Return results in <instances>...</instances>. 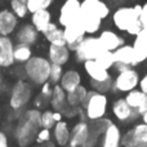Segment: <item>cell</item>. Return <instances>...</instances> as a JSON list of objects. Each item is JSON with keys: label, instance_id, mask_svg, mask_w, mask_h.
Wrapping results in <instances>:
<instances>
[{"label": "cell", "instance_id": "6da1fadb", "mask_svg": "<svg viewBox=\"0 0 147 147\" xmlns=\"http://www.w3.org/2000/svg\"><path fill=\"white\" fill-rule=\"evenodd\" d=\"M41 128V112L39 109H30L20 116L18 124L14 128V138L21 147H28L36 140Z\"/></svg>", "mask_w": 147, "mask_h": 147}, {"label": "cell", "instance_id": "7a4b0ae2", "mask_svg": "<svg viewBox=\"0 0 147 147\" xmlns=\"http://www.w3.org/2000/svg\"><path fill=\"white\" fill-rule=\"evenodd\" d=\"M140 10L141 4H134L133 7L123 5V7L116 8L112 13V23L115 28L120 32L136 36L142 28V25L138 18Z\"/></svg>", "mask_w": 147, "mask_h": 147}, {"label": "cell", "instance_id": "3957f363", "mask_svg": "<svg viewBox=\"0 0 147 147\" xmlns=\"http://www.w3.org/2000/svg\"><path fill=\"white\" fill-rule=\"evenodd\" d=\"M107 109H109V98L106 94L96 90H88V94L81 105L85 119H88L89 121L103 119L107 114Z\"/></svg>", "mask_w": 147, "mask_h": 147}, {"label": "cell", "instance_id": "277c9868", "mask_svg": "<svg viewBox=\"0 0 147 147\" xmlns=\"http://www.w3.org/2000/svg\"><path fill=\"white\" fill-rule=\"evenodd\" d=\"M51 62L48 58L41 56L31 57L25 65H23V71L25 76L30 83L34 85H43L44 83L49 80V72H51Z\"/></svg>", "mask_w": 147, "mask_h": 147}, {"label": "cell", "instance_id": "5b68a950", "mask_svg": "<svg viewBox=\"0 0 147 147\" xmlns=\"http://www.w3.org/2000/svg\"><path fill=\"white\" fill-rule=\"evenodd\" d=\"M141 76L134 67H128V69L119 71L112 80V90L115 93H125L138 88L140 85Z\"/></svg>", "mask_w": 147, "mask_h": 147}, {"label": "cell", "instance_id": "8992f818", "mask_svg": "<svg viewBox=\"0 0 147 147\" xmlns=\"http://www.w3.org/2000/svg\"><path fill=\"white\" fill-rule=\"evenodd\" d=\"M32 98V86L26 80H18L13 85L9 97V106L14 111H22Z\"/></svg>", "mask_w": 147, "mask_h": 147}, {"label": "cell", "instance_id": "52a82bcc", "mask_svg": "<svg viewBox=\"0 0 147 147\" xmlns=\"http://www.w3.org/2000/svg\"><path fill=\"white\" fill-rule=\"evenodd\" d=\"M102 51L105 49L102 48L98 38H96L94 35H88L83 39V41L75 49V58L78 62L84 63L85 61L96 59Z\"/></svg>", "mask_w": 147, "mask_h": 147}, {"label": "cell", "instance_id": "ba28073f", "mask_svg": "<svg viewBox=\"0 0 147 147\" xmlns=\"http://www.w3.org/2000/svg\"><path fill=\"white\" fill-rule=\"evenodd\" d=\"M147 145V124L137 123L121 136V147H142Z\"/></svg>", "mask_w": 147, "mask_h": 147}, {"label": "cell", "instance_id": "9c48e42d", "mask_svg": "<svg viewBox=\"0 0 147 147\" xmlns=\"http://www.w3.org/2000/svg\"><path fill=\"white\" fill-rule=\"evenodd\" d=\"M81 13V1L80 0H66L59 9L58 23L62 27L70 26L75 22H79Z\"/></svg>", "mask_w": 147, "mask_h": 147}, {"label": "cell", "instance_id": "30bf717a", "mask_svg": "<svg viewBox=\"0 0 147 147\" xmlns=\"http://www.w3.org/2000/svg\"><path fill=\"white\" fill-rule=\"evenodd\" d=\"M111 111L114 117L119 123L123 124H129V123H134L138 117H141V115L138 114L136 110H133L129 105L127 103L124 98H117L112 102Z\"/></svg>", "mask_w": 147, "mask_h": 147}, {"label": "cell", "instance_id": "8fae6325", "mask_svg": "<svg viewBox=\"0 0 147 147\" xmlns=\"http://www.w3.org/2000/svg\"><path fill=\"white\" fill-rule=\"evenodd\" d=\"M114 54V59H115V65L114 69L117 72L123 71V70L128 69V67H136V56H134V51L133 47L129 44H124L120 48H117L115 52H112Z\"/></svg>", "mask_w": 147, "mask_h": 147}, {"label": "cell", "instance_id": "7c38bea8", "mask_svg": "<svg viewBox=\"0 0 147 147\" xmlns=\"http://www.w3.org/2000/svg\"><path fill=\"white\" fill-rule=\"evenodd\" d=\"M63 35H65V41H66L67 48L71 52H75V49L83 41V39L86 36V34L84 31L81 23L75 22L72 25L63 27Z\"/></svg>", "mask_w": 147, "mask_h": 147}, {"label": "cell", "instance_id": "4fadbf2b", "mask_svg": "<svg viewBox=\"0 0 147 147\" xmlns=\"http://www.w3.org/2000/svg\"><path fill=\"white\" fill-rule=\"evenodd\" d=\"M81 12L96 16L102 21L107 18L111 13L110 5L105 0H83L81 1Z\"/></svg>", "mask_w": 147, "mask_h": 147}, {"label": "cell", "instance_id": "5bb4252c", "mask_svg": "<svg viewBox=\"0 0 147 147\" xmlns=\"http://www.w3.org/2000/svg\"><path fill=\"white\" fill-rule=\"evenodd\" d=\"M98 40L101 43L102 48L109 52H115L117 48H120L121 45L125 44V39L119 32H116L114 30H109V28L102 30L99 32Z\"/></svg>", "mask_w": 147, "mask_h": 147}, {"label": "cell", "instance_id": "9a60e30c", "mask_svg": "<svg viewBox=\"0 0 147 147\" xmlns=\"http://www.w3.org/2000/svg\"><path fill=\"white\" fill-rule=\"evenodd\" d=\"M89 134H90V128H89V123L86 120H80L78 121L71 129V134H70V147H81L88 140Z\"/></svg>", "mask_w": 147, "mask_h": 147}, {"label": "cell", "instance_id": "2e32d148", "mask_svg": "<svg viewBox=\"0 0 147 147\" xmlns=\"http://www.w3.org/2000/svg\"><path fill=\"white\" fill-rule=\"evenodd\" d=\"M132 47L136 56V63L138 66L147 59V27H142L140 32L134 36Z\"/></svg>", "mask_w": 147, "mask_h": 147}, {"label": "cell", "instance_id": "e0dca14e", "mask_svg": "<svg viewBox=\"0 0 147 147\" xmlns=\"http://www.w3.org/2000/svg\"><path fill=\"white\" fill-rule=\"evenodd\" d=\"M13 51H14V43L10 36L0 35V69H7L14 63Z\"/></svg>", "mask_w": 147, "mask_h": 147}, {"label": "cell", "instance_id": "ac0fdd59", "mask_svg": "<svg viewBox=\"0 0 147 147\" xmlns=\"http://www.w3.org/2000/svg\"><path fill=\"white\" fill-rule=\"evenodd\" d=\"M121 129L111 123L101 134V147H121Z\"/></svg>", "mask_w": 147, "mask_h": 147}, {"label": "cell", "instance_id": "d6986e66", "mask_svg": "<svg viewBox=\"0 0 147 147\" xmlns=\"http://www.w3.org/2000/svg\"><path fill=\"white\" fill-rule=\"evenodd\" d=\"M18 26V18L9 9L0 10V35L10 36L16 32Z\"/></svg>", "mask_w": 147, "mask_h": 147}, {"label": "cell", "instance_id": "ffe728a7", "mask_svg": "<svg viewBox=\"0 0 147 147\" xmlns=\"http://www.w3.org/2000/svg\"><path fill=\"white\" fill-rule=\"evenodd\" d=\"M39 31L34 27L31 23H25L18 30H16V39L18 44H25V45H34L39 39Z\"/></svg>", "mask_w": 147, "mask_h": 147}, {"label": "cell", "instance_id": "44dd1931", "mask_svg": "<svg viewBox=\"0 0 147 147\" xmlns=\"http://www.w3.org/2000/svg\"><path fill=\"white\" fill-rule=\"evenodd\" d=\"M71 51L67 48V45H51L48 49V59L51 63L65 66L70 61Z\"/></svg>", "mask_w": 147, "mask_h": 147}, {"label": "cell", "instance_id": "7402d4cb", "mask_svg": "<svg viewBox=\"0 0 147 147\" xmlns=\"http://www.w3.org/2000/svg\"><path fill=\"white\" fill-rule=\"evenodd\" d=\"M84 66V71L88 75V78L93 81H105L107 79L112 78L110 71L105 70L101 65L97 63V61L92 59V61H85L83 63Z\"/></svg>", "mask_w": 147, "mask_h": 147}, {"label": "cell", "instance_id": "603a6c76", "mask_svg": "<svg viewBox=\"0 0 147 147\" xmlns=\"http://www.w3.org/2000/svg\"><path fill=\"white\" fill-rule=\"evenodd\" d=\"M53 133H52V137L54 138L56 143L61 147L69 146L70 142V134H71V129L69 128V124L63 120L56 123V125L53 127Z\"/></svg>", "mask_w": 147, "mask_h": 147}, {"label": "cell", "instance_id": "cb8c5ba5", "mask_svg": "<svg viewBox=\"0 0 147 147\" xmlns=\"http://www.w3.org/2000/svg\"><path fill=\"white\" fill-rule=\"evenodd\" d=\"M79 22L81 23L84 31L86 35H94V34L99 32L102 27V20L96 16L88 14V13H80V20Z\"/></svg>", "mask_w": 147, "mask_h": 147}, {"label": "cell", "instance_id": "d4e9b609", "mask_svg": "<svg viewBox=\"0 0 147 147\" xmlns=\"http://www.w3.org/2000/svg\"><path fill=\"white\" fill-rule=\"evenodd\" d=\"M59 85L63 88V90L66 93L76 89L79 85H81V75L78 70H67L63 71L62 79L59 81Z\"/></svg>", "mask_w": 147, "mask_h": 147}, {"label": "cell", "instance_id": "484cf974", "mask_svg": "<svg viewBox=\"0 0 147 147\" xmlns=\"http://www.w3.org/2000/svg\"><path fill=\"white\" fill-rule=\"evenodd\" d=\"M43 35L45 36L47 41H48L51 45H66L63 28H61L57 23L52 22L51 25L48 26V28L43 32Z\"/></svg>", "mask_w": 147, "mask_h": 147}, {"label": "cell", "instance_id": "4316f807", "mask_svg": "<svg viewBox=\"0 0 147 147\" xmlns=\"http://www.w3.org/2000/svg\"><path fill=\"white\" fill-rule=\"evenodd\" d=\"M51 23H52V14L48 9L34 12L32 16H31V25L40 34H43Z\"/></svg>", "mask_w": 147, "mask_h": 147}, {"label": "cell", "instance_id": "83f0119b", "mask_svg": "<svg viewBox=\"0 0 147 147\" xmlns=\"http://www.w3.org/2000/svg\"><path fill=\"white\" fill-rule=\"evenodd\" d=\"M66 97H67V93L63 90V88H62L59 84L53 85V92H52V97H51V101H49V103H51L53 111L61 112L62 110L67 106V98Z\"/></svg>", "mask_w": 147, "mask_h": 147}, {"label": "cell", "instance_id": "f1b7e54d", "mask_svg": "<svg viewBox=\"0 0 147 147\" xmlns=\"http://www.w3.org/2000/svg\"><path fill=\"white\" fill-rule=\"evenodd\" d=\"M86 94H88V89L81 84V85H79L76 89H74V90L67 93V97H66L67 105L71 107H81Z\"/></svg>", "mask_w": 147, "mask_h": 147}, {"label": "cell", "instance_id": "f546056e", "mask_svg": "<svg viewBox=\"0 0 147 147\" xmlns=\"http://www.w3.org/2000/svg\"><path fill=\"white\" fill-rule=\"evenodd\" d=\"M146 97H147V94L145 92H142L140 88H136V89H133V90L128 92L127 96L124 97V99L127 101V103L129 105L133 110L138 111V109H140L143 105V102H145Z\"/></svg>", "mask_w": 147, "mask_h": 147}, {"label": "cell", "instance_id": "4dcf8cb0", "mask_svg": "<svg viewBox=\"0 0 147 147\" xmlns=\"http://www.w3.org/2000/svg\"><path fill=\"white\" fill-rule=\"evenodd\" d=\"M31 57H32L31 47L25 45V44H17V45H14V51H13V58H14V62L25 65Z\"/></svg>", "mask_w": 147, "mask_h": 147}, {"label": "cell", "instance_id": "1f68e13d", "mask_svg": "<svg viewBox=\"0 0 147 147\" xmlns=\"http://www.w3.org/2000/svg\"><path fill=\"white\" fill-rule=\"evenodd\" d=\"M52 92H53V85H52L49 81L44 83L40 88V94L36 97L35 99V106L36 109L39 107H43L51 101V97H52Z\"/></svg>", "mask_w": 147, "mask_h": 147}, {"label": "cell", "instance_id": "d6a6232c", "mask_svg": "<svg viewBox=\"0 0 147 147\" xmlns=\"http://www.w3.org/2000/svg\"><path fill=\"white\" fill-rule=\"evenodd\" d=\"M94 61H97V63L101 65L105 70L110 71L111 69H114V65H115V59H114V54L112 52L109 51H102L99 53V56L97 57Z\"/></svg>", "mask_w": 147, "mask_h": 147}, {"label": "cell", "instance_id": "836d02e7", "mask_svg": "<svg viewBox=\"0 0 147 147\" xmlns=\"http://www.w3.org/2000/svg\"><path fill=\"white\" fill-rule=\"evenodd\" d=\"M52 4H53V0H27L26 1V5H27V9L30 13L48 9Z\"/></svg>", "mask_w": 147, "mask_h": 147}, {"label": "cell", "instance_id": "e575fe53", "mask_svg": "<svg viewBox=\"0 0 147 147\" xmlns=\"http://www.w3.org/2000/svg\"><path fill=\"white\" fill-rule=\"evenodd\" d=\"M112 80H114V78H110L105 81H93V80H90L92 90H96V92H99V93L107 94L110 90H112Z\"/></svg>", "mask_w": 147, "mask_h": 147}, {"label": "cell", "instance_id": "d590c367", "mask_svg": "<svg viewBox=\"0 0 147 147\" xmlns=\"http://www.w3.org/2000/svg\"><path fill=\"white\" fill-rule=\"evenodd\" d=\"M10 10L14 13L17 18H25L28 13L26 3L21 1V0H12L10 1Z\"/></svg>", "mask_w": 147, "mask_h": 147}, {"label": "cell", "instance_id": "8d00e7d4", "mask_svg": "<svg viewBox=\"0 0 147 147\" xmlns=\"http://www.w3.org/2000/svg\"><path fill=\"white\" fill-rule=\"evenodd\" d=\"M62 75H63V66H59V65H51V72H49V83L52 85H56V84H59L62 79Z\"/></svg>", "mask_w": 147, "mask_h": 147}, {"label": "cell", "instance_id": "74e56055", "mask_svg": "<svg viewBox=\"0 0 147 147\" xmlns=\"http://www.w3.org/2000/svg\"><path fill=\"white\" fill-rule=\"evenodd\" d=\"M54 125H56L54 111H52V110H45V111L41 112V128L52 130Z\"/></svg>", "mask_w": 147, "mask_h": 147}, {"label": "cell", "instance_id": "f35d334b", "mask_svg": "<svg viewBox=\"0 0 147 147\" xmlns=\"http://www.w3.org/2000/svg\"><path fill=\"white\" fill-rule=\"evenodd\" d=\"M51 138H52V132L51 129H45V128H40L36 134V142L38 143H48L51 142Z\"/></svg>", "mask_w": 147, "mask_h": 147}, {"label": "cell", "instance_id": "ab89813d", "mask_svg": "<svg viewBox=\"0 0 147 147\" xmlns=\"http://www.w3.org/2000/svg\"><path fill=\"white\" fill-rule=\"evenodd\" d=\"M138 18H140V22L142 25V27H147V1L141 4V10H140Z\"/></svg>", "mask_w": 147, "mask_h": 147}, {"label": "cell", "instance_id": "60d3db41", "mask_svg": "<svg viewBox=\"0 0 147 147\" xmlns=\"http://www.w3.org/2000/svg\"><path fill=\"white\" fill-rule=\"evenodd\" d=\"M138 88H140L141 90L145 92V93L147 94V72L142 76V78H141V80H140V85H138Z\"/></svg>", "mask_w": 147, "mask_h": 147}, {"label": "cell", "instance_id": "b9f144b4", "mask_svg": "<svg viewBox=\"0 0 147 147\" xmlns=\"http://www.w3.org/2000/svg\"><path fill=\"white\" fill-rule=\"evenodd\" d=\"M0 147H9V143H8V136L5 134L4 132L0 130Z\"/></svg>", "mask_w": 147, "mask_h": 147}, {"label": "cell", "instance_id": "7bdbcfd3", "mask_svg": "<svg viewBox=\"0 0 147 147\" xmlns=\"http://www.w3.org/2000/svg\"><path fill=\"white\" fill-rule=\"evenodd\" d=\"M138 114L140 115H142V114H145V112H147V97H146V99H145V102H143V105L138 109Z\"/></svg>", "mask_w": 147, "mask_h": 147}, {"label": "cell", "instance_id": "ee69618b", "mask_svg": "<svg viewBox=\"0 0 147 147\" xmlns=\"http://www.w3.org/2000/svg\"><path fill=\"white\" fill-rule=\"evenodd\" d=\"M62 117H63V115H62L61 112H59V111H54V120H56V123L61 121Z\"/></svg>", "mask_w": 147, "mask_h": 147}, {"label": "cell", "instance_id": "f6af8a7d", "mask_svg": "<svg viewBox=\"0 0 147 147\" xmlns=\"http://www.w3.org/2000/svg\"><path fill=\"white\" fill-rule=\"evenodd\" d=\"M34 147H54V145L52 142H48V143H39V146H34Z\"/></svg>", "mask_w": 147, "mask_h": 147}, {"label": "cell", "instance_id": "bcb514c9", "mask_svg": "<svg viewBox=\"0 0 147 147\" xmlns=\"http://www.w3.org/2000/svg\"><path fill=\"white\" fill-rule=\"evenodd\" d=\"M141 119H142V123H145V124H147V112H145V114L141 115Z\"/></svg>", "mask_w": 147, "mask_h": 147}, {"label": "cell", "instance_id": "7dc6e473", "mask_svg": "<svg viewBox=\"0 0 147 147\" xmlns=\"http://www.w3.org/2000/svg\"><path fill=\"white\" fill-rule=\"evenodd\" d=\"M0 81H3V79H1V72H0Z\"/></svg>", "mask_w": 147, "mask_h": 147}, {"label": "cell", "instance_id": "c3c4849f", "mask_svg": "<svg viewBox=\"0 0 147 147\" xmlns=\"http://www.w3.org/2000/svg\"><path fill=\"white\" fill-rule=\"evenodd\" d=\"M1 83H3V81H0V90H1Z\"/></svg>", "mask_w": 147, "mask_h": 147}, {"label": "cell", "instance_id": "681fc988", "mask_svg": "<svg viewBox=\"0 0 147 147\" xmlns=\"http://www.w3.org/2000/svg\"><path fill=\"white\" fill-rule=\"evenodd\" d=\"M21 1H23V3H26V1H27V0H21Z\"/></svg>", "mask_w": 147, "mask_h": 147}, {"label": "cell", "instance_id": "f907efd6", "mask_svg": "<svg viewBox=\"0 0 147 147\" xmlns=\"http://www.w3.org/2000/svg\"><path fill=\"white\" fill-rule=\"evenodd\" d=\"M142 147H147V145H146V146H142Z\"/></svg>", "mask_w": 147, "mask_h": 147}]
</instances>
